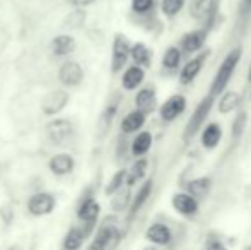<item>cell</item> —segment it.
I'll return each mask as SVG.
<instances>
[{
  "instance_id": "obj_1",
  "label": "cell",
  "mask_w": 251,
  "mask_h": 250,
  "mask_svg": "<svg viewBox=\"0 0 251 250\" xmlns=\"http://www.w3.org/2000/svg\"><path fill=\"white\" fill-rule=\"evenodd\" d=\"M75 216L79 220V226L82 228L84 235L87 238L96 231L98 223H100L101 216V204L98 202V199L94 197L93 189H86L82 192V195L79 197L75 206Z\"/></svg>"
},
{
  "instance_id": "obj_2",
  "label": "cell",
  "mask_w": 251,
  "mask_h": 250,
  "mask_svg": "<svg viewBox=\"0 0 251 250\" xmlns=\"http://www.w3.org/2000/svg\"><path fill=\"white\" fill-rule=\"evenodd\" d=\"M243 57V48L241 47H236L232 48L231 52H229L227 55L224 57V60L221 62V65H219L217 72H215L214 76V81H212L210 84V96H217V94H222L226 91V87H227L229 81H231L232 74H234L236 67H238L239 60H241Z\"/></svg>"
},
{
  "instance_id": "obj_3",
  "label": "cell",
  "mask_w": 251,
  "mask_h": 250,
  "mask_svg": "<svg viewBox=\"0 0 251 250\" xmlns=\"http://www.w3.org/2000/svg\"><path fill=\"white\" fill-rule=\"evenodd\" d=\"M93 242H96L101 250H116L122 244V231L116 224L115 216H108L98 223L96 233H94Z\"/></svg>"
},
{
  "instance_id": "obj_4",
  "label": "cell",
  "mask_w": 251,
  "mask_h": 250,
  "mask_svg": "<svg viewBox=\"0 0 251 250\" xmlns=\"http://www.w3.org/2000/svg\"><path fill=\"white\" fill-rule=\"evenodd\" d=\"M214 103H215V98L210 96V94H207V96H205L203 100L195 107L193 113L190 115L188 122H186L185 130H183V140H185V142H190V140L200 132L201 125L205 124L208 113H210V110L214 108Z\"/></svg>"
},
{
  "instance_id": "obj_5",
  "label": "cell",
  "mask_w": 251,
  "mask_h": 250,
  "mask_svg": "<svg viewBox=\"0 0 251 250\" xmlns=\"http://www.w3.org/2000/svg\"><path fill=\"white\" fill-rule=\"evenodd\" d=\"M130 43L128 36L123 33H115L111 43V63H109V69L111 74H120L125 70L126 63L130 60Z\"/></svg>"
},
{
  "instance_id": "obj_6",
  "label": "cell",
  "mask_w": 251,
  "mask_h": 250,
  "mask_svg": "<svg viewBox=\"0 0 251 250\" xmlns=\"http://www.w3.org/2000/svg\"><path fill=\"white\" fill-rule=\"evenodd\" d=\"M56 207V197L55 194L48 192V190H40L34 192L33 195H29L26 202V209L31 216L34 218H43L48 216L55 211Z\"/></svg>"
},
{
  "instance_id": "obj_7",
  "label": "cell",
  "mask_w": 251,
  "mask_h": 250,
  "mask_svg": "<svg viewBox=\"0 0 251 250\" xmlns=\"http://www.w3.org/2000/svg\"><path fill=\"white\" fill-rule=\"evenodd\" d=\"M70 103V94L67 89H51L41 100V113L48 118H55Z\"/></svg>"
},
{
  "instance_id": "obj_8",
  "label": "cell",
  "mask_w": 251,
  "mask_h": 250,
  "mask_svg": "<svg viewBox=\"0 0 251 250\" xmlns=\"http://www.w3.org/2000/svg\"><path fill=\"white\" fill-rule=\"evenodd\" d=\"M45 134L51 144L60 146V144H65L67 140H70V137L74 136V124L69 118L63 117L50 118L45 125Z\"/></svg>"
},
{
  "instance_id": "obj_9",
  "label": "cell",
  "mask_w": 251,
  "mask_h": 250,
  "mask_svg": "<svg viewBox=\"0 0 251 250\" xmlns=\"http://www.w3.org/2000/svg\"><path fill=\"white\" fill-rule=\"evenodd\" d=\"M60 84L63 87H79L84 83V67L80 65V62L72 60V58H67L62 62V65L58 67V72H56Z\"/></svg>"
},
{
  "instance_id": "obj_10",
  "label": "cell",
  "mask_w": 251,
  "mask_h": 250,
  "mask_svg": "<svg viewBox=\"0 0 251 250\" xmlns=\"http://www.w3.org/2000/svg\"><path fill=\"white\" fill-rule=\"evenodd\" d=\"M75 167V158H74V154L67 153V151H60V153L51 154V158L48 160V170L55 177H69V175L74 173Z\"/></svg>"
},
{
  "instance_id": "obj_11",
  "label": "cell",
  "mask_w": 251,
  "mask_h": 250,
  "mask_svg": "<svg viewBox=\"0 0 251 250\" xmlns=\"http://www.w3.org/2000/svg\"><path fill=\"white\" fill-rule=\"evenodd\" d=\"M186 110V98L183 94H173L159 107V117L162 122H173Z\"/></svg>"
},
{
  "instance_id": "obj_12",
  "label": "cell",
  "mask_w": 251,
  "mask_h": 250,
  "mask_svg": "<svg viewBox=\"0 0 251 250\" xmlns=\"http://www.w3.org/2000/svg\"><path fill=\"white\" fill-rule=\"evenodd\" d=\"M77 50V40L69 33H60L51 38L50 52L56 58H67Z\"/></svg>"
},
{
  "instance_id": "obj_13",
  "label": "cell",
  "mask_w": 251,
  "mask_h": 250,
  "mask_svg": "<svg viewBox=\"0 0 251 250\" xmlns=\"http://www.w3.org/2000/svg\"><path fill=\"white\" fill-rule=\"evenodd\" d=\"M207 57H208V52H203L201 55L188 60L181 67V70H179V83H181L183 86H188V84H192L193 81H195V77L199 76L201 72V69H203V63L207 60Z\"/></svg>"
},
{
  "instance_id": "obj_14",
  "label": "cell",
  "mask_w": 251,
  "mask_h": 250,
  "mask_svg": "<svg viewBox=\"0 0 251 250\" xmlns=\"http://www.w3.org/2000/svg\"><path fill=\"white\" fill-rule=\"evenodd\" d=\"M171 204L181 216H195L199 213V200L193 195H190L188 192H178L173 195Z\"/></svg>"
},
{
  "instance_id": "obj_15",
  "label": "cell",
  "mask_w": 251,
  "mask_h": 250,
  "mask_svg": "<svg viewBox=\"0 0 251 250\" xmlns=\"http://www.w3.org/2000/svg\"><path fill=\"white\" fill-rule=\"evenodd\" d=\"M208 31L205 28H199V29H193L190 33L183 34L181 36V50L186 54H195L203 48L205 41H207Z\"/></svg>"
},
{
  "instance_id": "obj_16",
  "label": "cell",
  "mask_w": 251,
  "mask_h": 250,
  "mask_svg": "<svg viewBox=\"0 0 251 250\" xmlns=\"http://www.w3.org/2000/svg\"><path fill=\"white\" fill-rule=\"evenodd\" d=\"M146 238L155 247H166L171 244L173 233L164 223H152L146 231Z\"/></svg>"
},
{
  "instance_id": "obj_17",
  "label": "cell",
  "mask_w": 251,
  "mask_h": 250,
  "mask_svg": "<svg viewBox=\"0 0 251 250\" xmlns=\"http://www.w3.org/2000/svg\"><path fill=\"white\" fill-rule=\"evenodd\" d=\"M144 79H146V70L132 63L122 72V87L125 91H135L142 86Z\"/></svg>"
},
{
  "instance_id": "obj_18",
  "label": "cell",
  "mask_w": 251,
  "mask_h": 250,
  "mask_svg": "<svg viewBox=\"0 0 251 250\" xmlns=\"http://www.w3.org/2000/svg\"><path fill=\"white\" fill-rule=\"evenodd\" d=\"M155 105H157V96H155V89L152 86H146V87H142V89L137 91L135 110L149 115L155 110Z\"/></svg>"
},
{
  "instance_id": "obj_19",
  "label": "cell",
  "mask_w": 251,
  "mask_h": 250,
  "mask_svg": "<svg viewBox=\"0 0 251 250\" xmlns=\"http://www.w3.org/2000/svg\"><path fill=\"white\" fill-rule=\"evenodd\" d=\"M118 107H120V101H109L104 108H102L100 118H98V124H96V132L100 134L101 137H104L106 134L109 132L113 125V120H115L116 113H118Z\"/></svg>"
},
{
  "instance_id": "obj_20",
  "label": "cell",
  "mask_w": 251,
  "mask_h": 250,
  "mask_svg": "<svg viewBox=\"0 0 251 250\" xmlns=\"http://www.w3.org/2000/svg\"><path fill=\"white\" fill-rule=\"evenodd\" d=\"M146 120H147L146 113H142V111H139V110H132L122 118V122H120V130H122V134L140 132L142 127L146 125Z\"/></svg>"
},
{
  "instance_id": "obj_21",
  "label": "cell",
  "mask_w": 251,
  "mask_h": 250,
  "mask_svg": "<svg viewBox=\"0 0 251 250\" xmlns=\"http://www.w3.org/2000/svg\"><path fill=\"white\" fill-rule=\"evenodd\" d=\"M152 189H154V182H152L151 178H147V180L144 182L142 185H140V189L137 190V194L132 197V202H130V207H128L130 220H132V218L135 216V214L139 213L140 209H142L144 204L149 200V197H151V194H152Z\"/></svg>"
},
{
  "instance_id": "obj_22",
  "label": "cell",
  "mask_w": 251,
  "mask_h": 250,
  "mask_svg": "<svg viewBox=\"0 0 251 250\" xmlns=\"http://www.w3.org/2000/svg\"><path fill=\"white\" fill-rule=\"evenodd\" d=\"M222 127L217 124V122H210L201 129L200 132V142L205 149H214V147L219 146L222 139Z\"/></svg>"
},
{
  "instance_id": "obj_23",
  "label": "cell",
  "mask_w": 251,
  "mask_h": 250,
  "mask_svg": "<svg viewBox=\"0 0 251 250\" xmlns=\"http://www.w3.org/2000/svg\"><path fill=\"white\" fill-rule=\"evenodd\" d=\"M130 58H132L133 65H139L146 70L152 65V50L146 43L137 41L130 47Z\"/></svg>"
},
{
  "instance_id": "obj_24",
  "label": "cell",
  "mask_w": 251,
  "mask_h": 250,
  "mask_svg": "<svg viewBox=\"0 0 251 250\" xmlns=\"http://www.w3.org/2000/svg\"><path fill=\"white\" fill-rule=\"evenodd\" d=\"M147 168H149V161L147 158H137L135 161L132 163V167L126 170V180H125V187L132 189L137 182L144 180L147 175Z\"/></svg>"
},
{
  "instance_id": "obj_25",
  "label": "cell",
  "mask_w": 251,
  "mask_h": 250,
  "mask_svg": "<svg viewBox=\"0 0 251 250\" xmlns=\"http://www.w3.org/2000/svg\"><path fill=\"white\" fill-rule=\"evenodd\" d=\"M152 142H154V137L149 130H140L137 132V136L133 137L132 146H130V153L135 158H144L151 151Z\"/></svg>"
},
{
  "instance_id": "obj_26",
  "label": "cell",
  "mask_w": 251,
  "mask_h": 250,
  "mask_svg": "<svg viewBox=\"0 0 251 250\" xmlns=\"http://www.w3.org/2000/svg\"><path fill=\"white\" fill-rule=\"evenodd\" d=\"M86 240H87V237L84 235L82 228H80L79 224L70 226L62 240V250H80Z\"/></svg>"
},
{
  "instance_id": "obj_27",
  "label": "cell",
  "mask_w": 251,
  "mask_h": 250,
  "mask_svg": "<svg viewBox=\"0 0 251 250\" xmlns=\"http://www.w3.org/2000/svg\"><path fill=\"white\" fill-rule=\"evenodd\" d=\"M212 189V178L210 177H199V178H193L186 184V192L190 195H193L197 200L205 197Z\"/></svg>"
},
{
  "instance_id": "obj_28",
  "label": "cell",
  "mask_w": 251,
  "mask_h": 250,
  "mask_svg": "<svg viewBox=\"0 0 251 250\" xmlns=\"http://www.w3.org/2000/svg\"><path fill=\"white\" fill-rule=\"evenodd\" d=\"M241 105V94L238 91H224L217 103V108L221 113H231Z\"/></svg>"
},
{
  "instance_id": "obj_29",
  "label": "cell",
  "mask_w": 251,
  "mask_h": 250,
  "mask_svg": "<svg viewBox=\"0 0 251 250\" xmlns=\"http://www.w3.org/2000/svg\"><path fill=\"white\" fill-rule=\"evenodd\" d=\"M130 202H132V190L128 187H123L122 190H118V192L111 195L109 207L115 213H123V211H126L130 207Z\"/></svg>"
},
{
  "instance_id": "obj_30",
  "label": "cell",
  "mask_w": 251,
  "mask_h": 250,
  "mask_svg": "<svg viewBox=\"0 0 251 250\" xmlns=\"http://www.w3.org/2000/svg\"><path fill=\"white\" fill-rule=\"evenodd\" d=\"M86 21H87L86 9H74L63 19V28H67V29H80L86 24Z\"/></svg>"
},
{
  "instance_id": "obj_31",
  "label": "cell",
  "mask_w": 251,
  "mask_h": 250,
  "mask_svg": "<svg viewBox=\"0 0 251 250\" xmlns=\"http://www.w3.org/2000/svg\"><path fill=\"white\" fill-rule=\"evenodd\" d=\"M125 180H126V168H120L118 171L113 173V177L109 178V182L104 187V195L111 197L113 194H116L118 190H122L125 187Z\"/></svg>"
},
{
  "instance_id": "obj_32",
  "label": "cell",
  "mask_w": 251,
  "mask_h": 250,
  "mask_svg": "<svg viewBox=\"0 0 251 250\" xmlns=\"http://www.w3.org/2000/svg\"><path fill=\"white\" fill-rule=\"evenodd\" d=\"M162 67L168 70H175L179 67V63H181V50H179L178 47H168L164 52V55H162Z\"/></svg>"
},
{
  "instance_id": "obj_33",
  "label": "cell",
  "mask_w": 251,
  "mask_h": 250,
  "mask_svg": "<svg viewBox=\"0 0 251 250\" xmlns=\"http://www.w3.org/2000/svg\"><path fill=\"white\" fill-rule=\"evenodd\" d=\"M214 9V0H193L192 3V16L195 19H203L210 16Z\"/></svg>"
},
{
  "instance_id": "obj_34",
  "label": "cell",
  "mask_w": 251,
  "mask_h": 250,
  "mask_svg": "<svg viewBox=\"0 0 251 250\" xmlns=\"http://www.w3.org/2000/svg\"><path fill=\"white\" fill-rule=\"evenodd\" d=\"M185 7V0H161V12L166 17H175Z\"/></svg>"
},
{
  "instance_id": "obj_35",
  "label": "cell",
  "mask_w": 251,
  "mask_h": 250,
  "mask_svg": "<svg viewBox=\"0 0 251 250\" xmlns=\"http://www.w3.org/2000/svg\"><path fill=\"white\" fill-rule=\"evenodd\" d=\"M130 7H132L133 14L144 16V14H149L151 10H154L155 0H132V2H130Z\"/></svg>"
},
{
  "instance_id": "obj_36",
  "label": "cell",
  "mask_w": 251,
  "mask_h": 250,
  "mask_svg": "<svg viewBox=\"0 0 251 250\" xmlns=\"http://www.w3.org/2000/svg\"><path fill=\"white\" fill-rule=\"evenodd\" d=\"M246 120H248V115H246L245 110H241L234 118V124H232V137L238 139L241 137V134L245 132V127H246Z\"/></svg>"
},
{
  "instance_id": "obj_37",
  "label": "cell",
  "mask_w": 251,
  "mask_h": 250,
  "mask_svg": "<svg viewBox=\"0 0 251 250\" xmlns=\"http://www.w3.org/2000/svg\"><path fill=\"white\" fill-rule=\"evenodd\" d=\"M205 250H227V249H226V245L219 238L208 237V240L205 242Z\"/></svg>"
},
{
  "instance_id": "obj_38",
  "label": "cell",
  "mask_w": 251,
  "mask_h": 250,
  "mask_svg": "<svg viewBox=\"0 0 251 250\" xmlns=\"http://www.w3.org/2000/svg\"><path fill=\"white\" fill-rule=\"evenodd\" d=\"M98 0H67V3L72 5L74 9H87V7H91Z\"/></svg>"
},
{
  "instance_id": "obj_39",
  "label": "cell",
  "mask_w": 251,
  "mask_h": 250,
  "mask_svg": "<svg viewBox=\"0 0 251 250\" xmlns=\"http://www.w3.org/2000/svg\"><path fill=\"white\" fill-rule=\"evenodd\" d=\"M239 2V10L243 14H250L251 12V0H238Z\"/></svg>"
},
{
  "instance_id": "obj_40",
  "label": "cell",
  "mask_w": 251,
  "mask_h": 250,
  "mask_svg": "<svg viewBox=\"0 0 251 250\" xmlns=\"http://www.w3.org/2000/svg\"><path fill=\"white\" fill-rule=\"evenodd\" d=\"M86 250H101V247H100V245L96 244V242H91V244H89V245H87V247H86Z\"/></svg>"
},
{
  "instance_id": "obj_41",
  "label": "cell",
  "mask_w": 251,
  "mask_h": 250,
  "mask_svg": "<svg viewBox=\"0 0 251 250\" xmlns=\"http://www.w3.org/2000/svg\"><path fill=\"white\" fill-rule=\"evenodd\" d=\"M248 81H250V84H251V62H250V67H248Z\"/></svg>"
},
{
  "instance_id": "obj_42",
  "label": "cell",
  "mask_w": 251,
  "mask_h": 250,
  "mask_svg": "<svg viewBox=\"0 0 251 250\" xmlns=\"http://www.w3.org/2000/svg\"><path fill=\"white\" fill-rule=\"evenodd\" d=\"M144 250H159V249H154V247H149V249H144Z\"/></svg>"
},
{
  "instance_id": "obj_43",
  "label": "cell",
  "mask_w": 251,
  "mask_h": 250,
  "mask_svg": "<svg viewBox=\"0 0 251 250\" xmlns=\"http://www.w3.org/2000/svg\"><path fill=\"white\" fill-rule=\"evenodd\" d=\"M245 250H251V245H250V247H246Z\"/></svg>"
}]
</instances>
